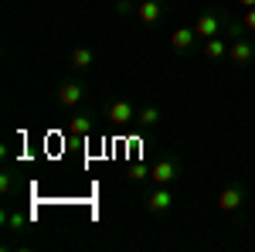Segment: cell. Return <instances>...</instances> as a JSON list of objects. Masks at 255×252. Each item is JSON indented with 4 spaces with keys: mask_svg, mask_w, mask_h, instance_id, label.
Listing matches in <instances>:
<instances>
[{
    "mask_svg": "<svg viewBox=\"0 0 255 252\" xmlns=\"http://www.w3.org/2000/svg\"><path fill=\"white\" fill-rule=\"evenodd\" d=\"M194 38H197L194 27H177L174 34H170V44H174L177 51H187V48H194Z\"/></svg>",
    "mask_w": 255,
    "mask_h": 252,
    "instance_id": "9",
    "label": "cell"
},
{
    "mask_svg": "<svg viewBox=\"0 0 255 252\" xmlns=\"http://www.w3.org/2000/svg\"><path fill=\"white\" fill-rule=\"evenodd\" d=\"M89 130H92V116L89 113H79L75 119H68V133L72 136H85Z\"/></svg>",
    "mask_w": 255,
    "mask_h": 252,
    "instance_id": "13",
    "label": "cell"
},
{
    "mask_svg": "<svg viewBox=\"0 0 255 252\" xmlns=\"http://www.w3.org/2000/svg\"><path fill=\"white\" fill-rule=\"evenodd\" d=\"M150 177H153V184H170L177 177V164L174 160H157L153 171H150Z\"/></svg>",
    "mask_w": 255,
    "mask_h": 252,
    "instance_id": "7",
    "label": "cell"
},
{
    "mask_svg": "<svg viewBox=\"0 0 255 252\" xmlns=\"http://www.w3.org/2000/svg\"><path fill=\"white\" fill-rule=\"evenodd\" d=\"M228 58L235 61V65H252L255 61V44L249 38H235L232 48H228Z\"/></svg>",
    "mask_w": 255,
    "mask_h": 252,
    "instance_id": "3",
    "label": "cell"
},
{
    "mask_svg": "<svg viewBox=\"0 0 255 252\" xmlns=\"http://www.w3.org/2000/svg\"><path fill=\"white\" fill-rule=\"evenodd\" d=\"M194 31H197V38H215L218 31H221V17H218L215 10H204V14H201V17L194 20Z\"/></svg>",
    "mask_w": 255,
    "mask_h": 252,
    "instance_id": "4",
    "label": "cell"
},
{
    "mask_svg": "<svg viewBox=\"0 0 255 252\" xmlns=\"http://www.w3.org/2000/svg\"><path fill=\"white\" fill-rule=\"evenodd\" d=\"M238 7H242V10H249V7H255V0H238Z\"/></svg>",
    "mask_w": 255,
    "mask_h": 252,
    "instance_id": "15",
    "label": "cell"
},
{
    "mask_svg": "<svg viewBox=\"0 0 255 252\" xmlns=\"http://www.w3.org/2000/svg\"><path fill=\"white\" fill-rule=\"evenodd\" d=\"M136 123H139V130H153V126L160 123V109L157 106H143V109L136 113Z\"/></svg>",
    "mask_w": 255,
    "mask_h": 252,
    "instance_id": "11",
    "label": "cell"
},
{
    "mask_svg": "<svg viewBox=\"0 0 255 252\" xmlns=\"http://www.w3.org/2000/svg\"><path fill=\"white\" fill-rule=\"evenodd\" d=\"M82 96H85V89H82L79 82H65V85L58 89V102L61 106H79Z\"/></svg>",
    "mask_w": 255,
    "mask_h": 252,
    "instance_id": "8",
    "label": "cell"
},
{
    "mask_svg": "<svg viewBox=\"0 0 255 252\" xmlns=\"http://www.w3.org/2000/svg\"><path fill=\"white\" fill-rule=\"evenodd\" d=\"M106 119H109L113 126H126L129 119H136V109H133L129 102H123V99H116V102L109 106V113H106Z\"/></svg>",
    "mask_w": 255,
    "mask_h": 252,
    "instance_id": "5",
    "label": "cell"
},
{
    "mask_svg": "<svg viewBox=\"0 0 255 252\" xmlns=\"http://www.w3.org/2000/svg\"><path fill=\"white\" fill-rule=\"evenodd\" d=\"M225 55H228V44L218 38V34L204 41V58H208V61H218V58H225Z\"/></svg>",
    "mask_w": 255,
    "mask_h": 252,
    "instance_id": "10",
    "label": "cell"
},
{
    "mask_svg": "<svg viewBox=\"0 0 255 252\" xmlns=\"http://www.w3.org/2000/svg\"><path fill=\"white\" fill-rule=\"evenodd\" d=\"M68 61H72V68L85 72V68H92V51H89V48H72Z\"/></svg>",
    "mask_w": 255,
    "mask_h": 252,
    "instance_id": "12",
    "label": "cell"
},
{
    "mask_svg": "<svg viewBox=\"0 0 255 252\" xmlns=\"http://www.w3.org/2000/svg\"><path fill=\"white\" fill-rule=\"evenodd\" d=\"M242 205H245V188L242 184H228L225 191L218 194V208L221 212H238Z\"/></svg>",
    "mask_w": 255,
    "mask_h": 252,
    "instance_id": "2",
    "label": "cell"
},
{
    "mask_svg": "<svg viewBox=\"0 0 255 252\" xmlns=\"http://www.w3.org/2000/svg\"><path fill=\"white\" fill-rule=\"evenodd\" d=\"M242 27H245V34H255V7H249L242 14Z\"/></svg>",
    "mask_w": 255,
    "mask_h": 252,
    "instance_id": "14",
    "label": "cell"
},
{
    "mask_svg": "<svg viewBox=\"0 0 255 252\" xmlns=\"http://www.w3.org/2000/svg\"><path fill=\"white\" fill-rule=\"evenodd\" d=\"M170 205H174V191H170L167 184H157L153 191L146 194V212H150V215H163V212H170Z\"/></svg>",
    "mask_w": 255,
    "mask_h": 252,
    "instance_id": "1",
    "label": "cell"
},
{
    "mask_svg": "<svg viewBox=\"0 0 255 252\" xmlns=\"http://www.w3.org/2000/svg\"><path fill=\"white\" fill-rule=\"evenodd\" d=\"M136 17L143 20V24H160V17H163L160 0H143V3H136Z\"/></svg>",
    "mask_w": 255,
    "mask_h": 252,
    "instance_id": "6",
    "label": "cell"
}]
</instances>
